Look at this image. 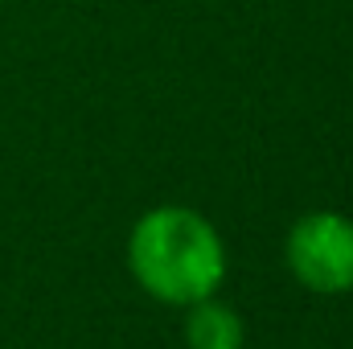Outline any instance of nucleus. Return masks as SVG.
<instances>
[{
  "label": "nucleus",
  "mask_w": 353,
  "mask_h": 349,
  "mask_svg": "<svg viewBox=\"0 0 353 349\" xmlns=\"http://www.w3.org/2000/svg\"><path fill=\"white\" fill-rule=\"evenodd\" d=\"M185 337H189V349H243V321L226 304H214L205 296L193 304L185 321Z\"/></svg>",
  "instance_id": "3"
},
{
  "label": "nucleus",
  "mask_w": 353,
  "mask_h": 349,
  "mask_svg": "<svg viewBox=\"0 0 353 349\" xmlns=\"http://www.w3.org/2000/svg\"><path fill=\"white\" fill-rule=\"evenodd\" d=\"M288 263L296 279L312 292L353 288V222L341 214H308L288 235Z\"/></svg>",
  "instance_id": "2"
},
{
  "label": "nucleus",
  "mask_w": 353,
  "mask_h": 349,
  "mask_svg": "<svg viewBox=\"0 0 353 349\" xmlns=\"http://www.w3.org/2000/svg\"><path fill=\"white\" fill-rule=\"evenodd\" d=\"M128 259L136 279L165 304H197L214 296L226 271L218 230L185 206H161L144 214L132 230Z\"/></svg>",
  "instance_id": "1"
}]
</instances>
